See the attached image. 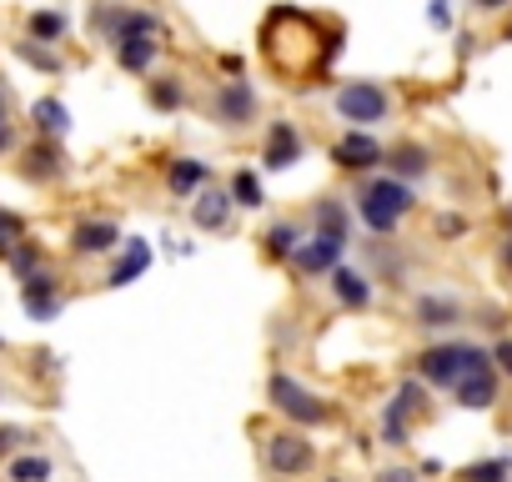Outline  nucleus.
<instances>
[{
  "label": "nucleus",
  "instance_id": "f257e3e1",
  "mask_svg": "<svg viewBox=\"0 0 512 482\" xmlns=\"http://www.w3.org/2000/svg\"><path fill=\"white\" fill-rule=\"evenodd\" d=\"M352 201H357V216L372 236H392L417 211V191L402 176H362Z\"/></svg>",
  "mask_w": 512,
  "mask_h": 482
},
{
  "label": "nucleus",
  "instance_id": "f03ea898",
  "mask_svg": "<svg viewBox=\"0 0 512 482\" xmlns=\"http://www.w3.org/2000/svg\"><path fill=\"white\" fill-rule=\"evenodd\" d=\"M477 362H492V352L472 347V342H437V347L417 352V377L427 387H437V392H452L462 382V372L477 367Z\"/></svg>",
  "mask_w": 512,
  "mask_h": 482
},
{
  "label": "nucleus",
  "instance_id": "7ed1b4c3",
  "mask_svg": "<svg viewBox=\"0 0 512 482\" xmlns=\"http://www.w3.org/2000/svg\"><path fill=\"white\" fill-rule=\"evenodd\" d=\"M267 397H272V407H277L287 422H297V427H327V422H332V407H327L312 387H302L292 372H272V377H267Z\"/></svg>",
  "mask_w": 512,
  "mask_h": 482
},
{
  "label": "nucleus",
  "instance_id": "20e7f679",
  "mask_svg": "<svg viewBox=\"0 0 512 482\" xmlns=\"http://www.w3.org/2000/svg\"><path fill=\"white\" fill-rule=\"evenodd\" d=\"M332 111H337L347 126L372 131V126H382V121L392 116V91H387V86H377V81H347V86H337Z\"/></svg>",
  "mask_w": 512,
  "mask_h": 482
},
{
  "label": "nucleus",
  "instance_id": "39448f33",
  "mask_svg": "<svg viewBox=\"0 0 512 482\" xmlns=\"http://www.w3.org/2000/svg\"><path fill=\"white\" fill-rule=\"evenodd\" d=\"M262 462H267V472H277V477H307L312 462H317V447L307 442L302 427H277V432L262 442Z\"/></svg>",
  "mask_w": 512,
  "mask_h": 482
},
{
  "label": "nucleus",
  "instance_id": "423d86ee",
  "mask_svg": "<svg viewBox=\"0 0 512 482\" xmlns=\"http://www.w3.org/2000/svg\"><path fill=\"white\" fill-rule=\"evenodd\" d=\"M342 257H347V236H337V231H312L302 247H297V257H292V267H297V277L302 282H322V277H332L337 267H342Z\"/></svg>",
  "mask_w": 512,
  "mask_h": 482
},
{
  "label": "nucleus",
  "instance_id": "0eeeda50",
  "mask_svg": "<svg viewBox=\"0 0 512 482\" xmlns=\"http://www.w3.org/2000/svg\"><path fill=\"white\" fill-rule=\"evenodd\" d=\"M211 116H216V126H231V131L251 126V121H256V86L241 81V76L221 81L216 96H211Z\"/></svg>",
  "mask_w": 512,
  "mask_h": 482
},
{
  "label": "nucleus",
  "instance_id": "6e6552de",
  "mask_svg": "<svg viewBox=\"0 0 512 482\" xmlns=\"http://www.w3.org/2000/svg\"><path fill=\"white\" fill-rule=\"evenodd\" d=\"M382 161H387V151H382L377 136L362 131V126H352L347 136L332 141V166H342V171H352V176H367V171L382 166Z\"/></svg>",
  "mask_w": 512,
  "mask_h": 482
},
{
  "label": "nucleus",
  "instance_id": "1a4fd4ad",
  "mask_svg": "<svg viewBox=\"0 0 512 482\" xmlns=\"http://www.w3.org/2000/svg\"><path fill=\"white\" fill-rule=\"evenodd\" d=\"M231 206H236V201H231V186H211V181H206V186L191 196V226H196V231H221V226L231 221Z\"/></svg>",
  "mask_w": 512,
  "mask_h": 482
},
{
  "label": "nucleus",
  "instance_id": "9d476101",
  "mask_svg": "<svg viewBox=\"0 0 512 482\" xmlns=\"http://www.w3.org/2000/svg\"><path fill=\"white\" fill-rule=\"evenodd\" d=\"M452 392H457V402H462V407L487 412V407L497 402V362H477V367H467V372H462V382H457Z\"/></svg>",
  "mask_w": 512,
  "mask_h": 482
},
{
  "label": "nucleus",
  "instance_id": "9b49d317",
  "mask_svg": "<svg viewBox=\"0 0 512 482\" xmlns=\"http://www.w3.org/2000/svg\"><path fill=\"white\" fill-rule=\"evenodd\" d=\"M116 247H126L121 241V226L116 221H81L76 231H71V252L76 257H106V252H116Z\"/></svg>",
  "mask_w": 512,
  "mask_h": 482
},
{
  "label": "nucleus",
  "instance_id": "f8f14e48",
  "mask_svg": "<svg viewBox=\"0 0 512 482\" xmlns=\"http://www.w3.org/2000/svg\"><path fill=\"white\" fill-rule=\"evenodd\" d=\"M297 161H302V131H297L292 121H272L267 146H262V166H267V171H287V166H297Z\"/></svg>",
  "mask_w": 512,
  "mask_h": 482
},
{
  "label": "nucleus",
  "instance_id": "ddd939ff",
  "mask_svg": "<svg viewBox=\"0 0 512 482\" xmlns=\"http://www.w3.org/2000/svg\"><path fill=\"white\" fill-rule=\"evenodd\" d=\"M332 297H337V307H347V312H367L372 307V277L362 272V267H337L332 272Z\"/></svg>",
  "mask_w": 512,
  "mask_h": 482
},
{
  "label": "nucleus",
  "instance_id": "4468645a",
  "mask_svg": "<svg viewBox=\"0 0 512 482\" xmlns=\"http://www.w3.org/2000/svg\"><path fill=\"white\" fill-rule=\"evenodd\" d=\"M21 302H26V312L36 317V322H51L56 312H61V292H56V277L41 267V272H31L26 282H21Z\"/></svg>",
  "mask_w": 512,
  "mask_h": 482
},
{
  "label": "nucleus",
  "instance_id": "2eb2a0df",
  "mask_svg": "<svg viewBox=\"0 0 512 482\" xmlns=\"http://www.w3.org/2000/svg\"><path fill=\"white\" fill-rule=\"evenodd\" d=\"M412 317H417V327H427V332H447V327H457V322H462V307H457L452 297L422 292V297L412 302Z\"/></svg>",
  "mask_w": 512,
  "mask_h": 482
},
{
  "label": "nucleus",
  "instance_id": "dca6fc26",
  "mask_svg": "<svg viewBox=\"0 0 512 482\" xmlns=\"http://www.w3.org/2000/svg\"><path fill=\"white\" fill-rule=\"evenodd\" d=\"M206 181H211V166L196 161V156H176V161L166 166V191H171V196H196Z\"/></svg>",
  "mask_w": 512,
  "mask_h": 482
},
{
  "label": "nucleus",
  "instance_id": "f3484780",
  "mask_svg": "<svg viewBox=\"0 0 512 482\" xmlns=\"http://www.w3.org/2000/svg\"><path fill=\"white\" fill-rule=\"evenodd\" d=\"M156 51H161L156 36H126V41H116V61H121V71H131V76L151 71V66H156Z\"/></svg>",
  "mask_w": 512,
  "mask_h": 482
},
{
  "label": "nucleus",
  "instance_id": "a211bd4d",
  "mask_svg": "<svg viewBox=\"0 0 512 482\" xmlns=\"http://www.w3.org/2000/svg\"><path fill=\"white\" fill-rule=\"evenodd\" d=\"M387 166H392V176L417 181V176H427V171H432V151H427V146H417V141H402V146H392V151H387Z\"/></svg>",
  "mask_w": 512,
  "mask_h": 482
},
{
  "label": "nucleus",
  "instance_id": "6ab92c4d",
  "mask_svg": "<svg viewBox=\"0 0 512 482\" xmlns=\"http://www.w3.org/2000/svg\"><path fill=\"white\" fill-rule=\"evenodd\" d=\"M302 241H307V231H302L297 221H272V226H267V236H262V247H267V257H272V262H292Z\"/></svg>",
  "mask_w": 512,
  "mask_h": 482
},
{
  "label": "nucleus",
  "instance_id": "aec40b11",
  "mask_svg": "<svg viewBox=\"0 0 512 482\" xmlns=\"http://www.w3.org/2000/svg\"><path fill=\"white\" fill-rule=\"evenodd\" d=\"M151 267V247L136 236V241H126V252H121V262L111 267V277H106V287H131L141 272Z\"/></svg>",
  "mask_w": 512,
  "mask_h": 482
},
{
  "label": "nucleus",
  "instance_id": "412c9836",
  "mask_svg": "<svg viewBox=\"0 0 512 482\" xmlns=\"http://www.w3.org/2000/svg\"><path fill=\"white\" fill-rule=\"evenodd\" d=\"M231 201L241 206V211H262L267 206V191H262V176H256L251 166H241V171H231Z\"/></svg>",
  "mask_w": 512,
  "mask_h": 482
},
{
  "label": "nucleus",
  "instance_id": "4be33fe9",
  "mask_svg": "<svg viewBox=\"0 0 512 482\" xmlns=\"http://www.w3.org/2000/svg\"><path fill=\"white\" fill-rule=\"evenodd\" d=\"M31 121H36L41 136H66V131H71V111H66L56 96H41V101L31 106Z\"/></svg>",
  "mask_w": 512,
  "mask_h": 482
},
{
  "label": "nucleus",
  "instance_id": "5701e85b",
  "mask_svg": "<svg viewBox=\"0 0 512 482\" xmlns=\"http://www.w3.org/2000/svg\"><path fill=\"white\" fill-rule=\"evenodd\" d=\"M457 482H512V457H482L457 472Z\"/></svg>",
  "mask_w": 512,
  "mask_h": 482
},
{
  "label": "nucleus",
  "instance_id": "b1692460",
  "mask_svg": "<svg viewBox=\"0 0 512 482\" xmlns=\"http://www.w3.org/2000/svg\"><path fill=\"white\" fill-rule=\"evenodd\" d=\"M317 226H322V231H337V236H352L347 201H342V196H322V201H317Z\"/></svg>",
  "mask_w": 512,
  "mask_h": 482
},
{
  "label": "nucleus",
  "instance_id": "393cba45",
  "mask_svg": "<svg viewBox=\"0 0 512 482\" xmlns=\"http://www.w3.org/2000/svg\"><path fill=\"white\" fill-rule=\"evenodd\" d=\"M151 106H156V111H181V106H186V86H181V76H161V81H151Z\"/></svg>",
  "mask_w": 512,
  "mask_h": 482
},
{
  "label": "nucleus",
  "instance_id": "a878e982",
  "mask_svg": "<svg viewBox=\"0 0 512 482\" xmlns=\"http://www.w3.org/2000/svg\"><path fill=\"white\" fill-rule=\"evenodd\" d=\"M66 166H61V151L56 146H31V156H26V176H36V181H51V176H61Z\"/></svg>",
  "mask_w": 512,
  "mask_h": 482
},
{
  "label": "nucleus",
  "instance_id": "bb28decb",
  "mask_svg": "<svg viewBox=\"0 0 512 482\" xmlns=\"http://www.w3.org/2000/svg\"><path fill=\"white\" fill-rule=\"evenodd\" d=\"M382 442H387V447H407V442H412V417H407L402 407H392V402H387V412H382Z\"/></svg>",
  "mask_w": 512,
  "mask_h": 482
},
{
  "label": "nucleus",
  "instance_id": "cd10ccee",
  "mask_svg": "<svg viewBox=\"0 0 512 482\" xmlns=\"http://www.w3.org/2000/svg\"><path fill=\"white\" fill-rule=\"evenodd\" d=\"M31 36L46 41V46H56V41L66 36V16H61V11H36V16H31Z\"/></svg>",
  "mask_w": 512,
  "mask_h": 482
},
{
  "label": "nucleus",
  "instance_id": "c85d7f7f",
  "mask_svg": "<svg viewBox=\"0 0 512 482\" xmlns=\"http://www.w3.org/2000/svg\"><path fill=\"white\" fill-rule=\"evenodd\" d=\"M392 407H402L407 417H417V412L427 407V382H422V377H407V382L397 387V397H392Z\"/></svg>",
  "mask_w": 512,
  "mask_h": 482
},
{
  "label": "nucleus",
  "instance_id": "c756f323",
  "mask_svg": "<svg viewBox=\"0 0 512 482\" xmlns=\"http://www.w3.org/2000/svg\"><path fill=\"white\" fill-rule=\"evenodd\" d=\"M51 457H11V482H46Z\"/></svg>",
  "mask_w": 512,
  "mask_h": 482
},
{
  "label": "nucleus",
  "instance_id": "7c9ffc66",
  "mask_svg": "<svg viewBox=\"0 0 512 482\" xmlns=\"http://www.w3.org/2000/svg\"><path fill=\"white\" fill-rule=\"evenodd\" d=\"M11 272L26 282L31 272H41V247L36 241H16V252H11Z\"/></svg>",
  "mask_w": 512,
  "mask_h": 482
},
{
  "label": "nucleus",
  "instance_id": "2f4dec72",
  "mask_svg": "<svg viewBox=\"0 0 512 482\" xmlns=\"http://www.w3.org/2000/svg\"><path fill=\"white\" fill-rule=\"evenodd\" d=\"M16 241H26V221L16 211H0V257H11Z\"/></svg>",
  "mask_w": 512,
  "mask_h": 482
},
{
  "label": "nucleus",
  "instance_id": "473e14b6",
  "mask_svg": "<svg viewBox=\"0 0 512 482\" xmlns=\"http://www.w3.org/2000/svg\"><path fill=\"white\" fill-rule=\"evenodd\" d=\"M21 61H31V66H41V71H61V61H56L51 51H41V46H21Z\"/></svg>",
  "mask_w": 512,
  "mask_h": 482
},
{
  "label": "nucleus",
  "instance_id": "72a5a7b5",
  "mask_svg": "<svg viewBox=\"0 0 512 482\" xmlns=\"http://www.w3.org/2000/svg\"><path fill=\"white\" fill-rule=\"evenodd\" d=\"M492 362H497V372L512 382V337H502V342L492 347Z\"/></svg>",
  "mask_w": 512,
  "mask_h": 482
},
{
  "label": "nucleus",
  "instance_id": "f704fd0d",
  "mask_svg": "<svg viewBox=\"0 0 512 482\" xmlns=\"http://www.w3.org/2000/svg\"><path fill=\"white\" fill-rule=\"evenodd\" d=\"M427 21H432L437 31H447V26H452V6H447V0H432V6H427Z\"/></svg>",
  "mask_w": 512,
  "mask_h": 482
},
{
  "label": "nucleus",
  "instance_id": "c9c22d12",
  "mask_svg": "<svg viewBox=\"0 0 512 482\" xmlns=\"http://www.w3.org/2000/svg\"><path fill=\"white\" fill-rule=\"evenodd\" d=\"M21 442H26V432H21V427H0V457H11Z\"/></svg>",
  "mask_w": 512,
  "mask_h": 482
},
{
  "label": "nucleus",
  "instance_id": "e433bc0d",
  "mask_svg": "<svg viewBox=\"0 0 512 482\" xmlns=\"http://www.w3.org/2000/svg\"><path fill=\"white\" fill-rule=\"evenodd\" d=\"M417 477H422L417 467H382L377 472V482H417Z\"/></svg>",
  "mask_w": 512,
  "mask_h": 482
},
{
  "label": "nucleus",
  "instance_id": "4c0bfd02",
  "mask_svg": "<svg viewBox=\"0 0 512 482\" xmlns=\"http://www.w3.org/2000/svg\"><path fill=\"white\" fill-rule=\"evenodd\" d=\"M462 231H467V221H462V216H452V211H447V216H437V236H462Z\"/></svg>",
  "mask_w": 512,
  "mask_h": 482
},
{
  "label": "nucleus",
  "instance_id": "58836bf2",
  "mask_svg": "<svg viewBox=\"0 0 512 482\" xmlns=\"http://www.w3.org/2000/svg\"><path fill=\"white\" fill-rule=\"evenodd\" d=\"M467 6H472V11H482V16H497V11H507V6H512V0H467Z\"/></svg>",
  "mask_w": 512,
  "mask_h": 482
},
{
  "label": "nucleus",
  "instance_id": "ea45409f",
  "mask_svg": "<svg viewBox=\"0 0 512 482\" xmlns=\"http://www.w3.org/2000/svg\"><path fill=\"white\" fill-rule=\"evenodd\" d=\"M221 71L226 76H241V56H221Z\"/></svg>",
  "mask_w": 512,
  "mask_h": 482
},
{
  "label": "nucleus",
  "instance_id": "a19ab883",
  "mask_svg": "<svg viewBox=\"0 0 512 482\" xmlns=\"http://www.w3.org/2000/svg\"><path fill=\"white\" fill-rule=\"evenodd\" d=\"M417 472H422V477H442V462H437V457H427V462H422Z\"/></svg>",
  "mask_w": 512,
  "mask_h": 482
},
{
  "label": "nucleus",
  "instance_id": "79ce46f5",
  "mask_svg": "<svg viewBox=\"0 0 512 482\" xmlns=\"http://www.w3.org/2000/svg\"><path fill=\"white\" fill-rule=\"evenodd\" d=\"M502 267L512 272V231H507V241H502Z\"/></svg>",
  "mask_w": 512,
  "mask_h": 482
},
{
  "label": "nucleus",
  "instance_id": "37998d69",
  "mask_svg": "<svg viewBox=\"0 0 512 482\" xmlns=\"http://www.w3.org/2000/svg\"><path fill=\"white\" fill-rule=\"evenodd\" d=\"M6 146H11V131H6V126H0V151H6Z\"/></svg>",
  "mask_w": 512,
  "mask_h": 482
},
{
  "label": "nucleus",
  "instance_id": "c03bdc74",
  "mask_svg": "<svg viewBox=\"0 0 512 482\" xmlns=\"http://www.w3.org/2000/svg\"><path fill=\"white\" fill-rule=\"evenodd\" d=\"M507 221H512V201H507Z\"/></svg>",
  "mask_w": 512,
  "mask_h": 482
},
{
  "label": "nucleus",
  "instance_id": "a18cd8bd",
  "mask_svg": "<svg viewBox=\"0 0 512 482\" xmlns=\"http://www.w3.org/2000/svg\"><path fill=\"white\" fill-rule=\"evenodd\" d=\"M322 482H342V477H322Z\"/></svg>",
  "mask_w": 512,
  "mask_h": 482
}]
</instances>
